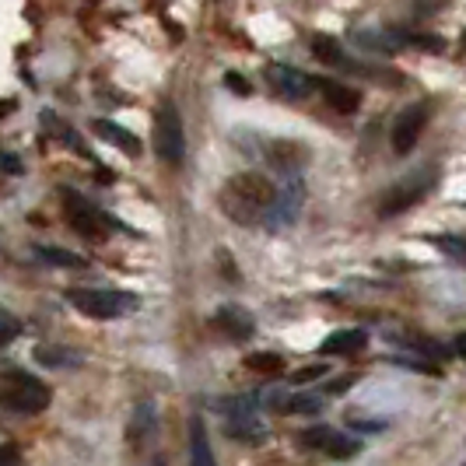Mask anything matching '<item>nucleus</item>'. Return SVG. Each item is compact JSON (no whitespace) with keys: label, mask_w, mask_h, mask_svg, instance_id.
Masks as SVG:
<instances>
[{"label":"nucleus","mask_w":466,"mask_h":466,"mask_svg":"<svg viewBox=\"0 0 466 466\" xmlns=\"http://www.w3.org/2000/svg\"><path fill=\"white\" fill-rule=\"evenodd\" d=\"M274 200H278V189L259 172H238L218 193V204H221V210L232 218L235 225H259V221H267Z\"/></svg>","instance_id":"1"},{"label":"nucleus","mask_w":466,"mask_h":466,"mask_svg":"<svg viewBox=\"0 0 466 466\" xmlns=\"http://www.w3.org/2000/svg\"><path fill=\"white\" fill-rule=\"evenodd\" d=\"M49 400L53 393L46 382L25 369H7L0 375V407H7L11 414H43Z\"/></svg>","instance_id":"2"},{"label":"nucleus","mask_w":466,"mask_h":466,"mask_svg":"<svg viewBox=\"0 0 466 466\" xmlns=\"http://www.w3.org/2000/svg\"><path fill=\"white\" fill-rule=\"evenodd\" d=\"M67 302L88 319H119L140 309V295L116 288H70Z\"/></svg>","instance_id":"3"},{"label":"nucleus","mask_w":466,"mask_h":466,"mask_svg":"<svg viewBox=\"0 0 466 466\" xmlns=\"http://www.w3.org/2000/svg\"><path fill=\"white\" fill-rule=\"evenodd\" d=\"M60 200H64V214H67V221L74 225V232H81L85 238H106L113 228L127 232V225H119L113 214L95 208L88 197H81L74 189H60Z\"/></svg>","instance_id":"4"},{"label":"nucleus","mask_w":466,"mask_h":466,"mask_svg":"<svg viewBox=\"0 0 466 466\" xmlns=\"http://www.w3.org/2000/svg\"><path fill=\"white\" fill-rule=\"evenodd\" d=\"M155 155L165 165H179L187 155V130H183V119L172 102H162V109L155 116Z\"/></svg>","instance_id":"5"},{"label":"nucleus","mask_w":466,"mask_h":466,"mask_svg":"<svg viewBox=\"0 0 466 466\" xmlns=\"http://www.w3.org/2000/svg\"><path fill=\"white\" fill-rule=\"evenodd\" d=\"M435 183H439V172H435L431 165H424V168H418L414 176L400 179L397 187H393L390 193H386V197H382V204H379V214H382V218H393V214H400V210L414 208L420 197H428V193L435 189Z\"/></svg>","instance_id":"6"},{"label":"nucleus","mask_w":466,"mask_h":466,"mask_svg":"<svg viewBox=\"0 0 466 466\" xmlns=\"http://www.w3.org/2000/svg\"><path fill=\"white\" fill-rule=\"evenodd\" d=\"M299 442H302L305 449L323 452V456H329V460H350V456L361 452V442H358V439H350V435L337 431V428H327V424H312V428H305L302 435H299Z\"/></svg>","instance_id":"7"},{"label":"nucleus","mask_w":466,"mask_h":466,"mask_svg":"<svg viewBox=\"0 0 466 466\" xmlns=\"http://www.w3.org/2000/svg\"><path fill=\"white\" fill-rule=\"evenodd\" d=\"M263 77L270 81V88L280 98H309V95L316 92V85H319L312 74H305L299 67H288V64H270V67L263 70Z\"/></svg>","instance_id":"8"},{"label":"nucleus","mask_w":466,"mask_h":466,"mask_svg":"<svg viewBox=\"0 0 466 466\" xmlns=\"http://www.w3.org/2000/svg\"><path fill=\"white\" fill-rule=\"evenodd\" d=\"M424 123H428V106H424V102L400 109V116L393 119V130H390V140H393V151H397V155H410V151H414Z\"/></svg>","instance_id":"9"},{"label":"nucleus","mask_w":466,"mask_h":466,"mask_svg":"<svg viewBox=\"0 0 466 466\" xmlns=\"http://www.w3.org/2000/svg\"><path fill=\"white\" fill-rule=\"evenodd\" d=\"M214 327L225 329L228 337L235 340H246V337H253V329H257V319L242 309V305H221L218 312H214Z\"/></svg>","instance_id":"10"},{"label":"nucleus","mask_w":466,"mask_h":466,"mask_svg":"<svg viewBox=\"0 0 466 466\" xmlns=\"http://www.w3.org/2000/svg\"><path fill=\"white\" fill-rule=\"evenodd\" d=\"M263 158L274 165L278 172H295L299 162L309 158V151H305L302 144H295V140H270L267 151H263Z\"/></svg>","instance_id":"11"},{"label":"nucleus","mask_w":466,"mask_h":466,"mask_svg":"<svg viewBox=\"0 0 466 466\" xmlns=\"http://www.w3.org/2000/svg\"><path fill=\"white\" fill-rule=\"evenodd\" d=\"M365 344H369V333H365V329H337V333H329L327 340L319 344V354H327V358H344V354L361 350Z\"/></svg>","instance_id":"12"},{"label":"nucleus","mask_w":466,"mask_h":466,"mask_svg":"<svg viewBox=\"0 0 466 466\" xmlns=\"http://www.w3.org/2000/svg\"><path fill=\"white\" fill-rule=\"evenodd\" d=\"M92 130L98 134L102 140H109L113 147H119L123 155H140V140L137 134H130L127 127H119V123H113V119H95Z\"/></svg>","instance_id":"13"},{"label":"nucleus","mask_w":466,"mask_h":466,"mask_svg":"<svg viewBox=\"0 0 466 466\" xmlns=\"http://www.w3.org/2000/svg\"><path fill=\"white\" fill-rule=\"evenodd\" d=\"M189 466H218L214 463V445H210L208 424L200 418L189 424Z\"/></svg>","instance_id":"14"},{"label":"nucleus","mask_w":466,"mask_h":466,"mask_svg":"<svg viewBox=\"0 0 466 466\" xmlns=\"http://www.w3.org/2000/svg\"><path fill=\"white\" fill-rule=\"evenodd\" d=\"M319 92L327 98V106H333L337 113L350 116L358 106H361V95L354 92L350 85H340V81H319Z\"/></svg>","instance_id":"15"},{"label":"nucleus","mask_w":466,"mask_h":466,"mask_svg":"<svg viewBox=\"0 0 466 466\" xmlns=\"http://www.w3.org/2000/svg\"><path fill=\"white\" fill-rule=\"evenodd\" d=\"M312 53H316V60H323V64H329V67H340V70L358 67V64L344 60L348 53L340 49V43H337V39H329V35H316V39H312Z\"/></svg>","instance_id":"16"},{"label":"nucleus","mask_w":466,"mask_h":466,"mask_svg":"<svg viewBox=\"0 0 466 466\" xmlns=\"http://www.w3.org/2000/svg\"><path fill=\"white\" fill-rule=\"evenodd\" d=\"M32 358H35L39 365H49V369H70V365L81 361V354H74V350H67V348H53V344L35 348L32 350Z\"/></svg>","instance_id":"17"},{"label":"nucleus","mask_w":466,"mask_h":466,"mask_svg":"<svg viewBox=\"0 0 466 466\" xmlns=\"http://www.w3.org/2000/svg\"><path fill=\"white\" fill-rule=\"evenodd\" d=\"M35 257L49 263V267H85V259L70 249H60V246H35Z\"/></svg>","instance_id":"18"},{"label":"nucleus","mask_w":466,"mask_h":466,"mask_svg":"<svg viewBox=\"0 0 466 466\" xmlns=\"http://www.w3.org/2000/svg\"><path fill=\"white\" fill-rule=\"evenodd\" d=\"M151 428H155V410H151V403H140L137 410H134V418H130V439L134 442L147 439Z\"/></svg>","instance_id":"19"},{"label":"nucleus","mask_w":466,"mask_h":466,"mask_svg":"<svg viewBox=\"0 0 466 466\" xmlns=\"http://www.w3.org/2000/svg\"><path fill=\"white\" fill-rule=\"evenodd\" d=\"M18 337H22V319H18L11 309L0 305V348H7V344L18 340Z\"/></svg>","instance_id":"20"},{"label":"nucleus","mask_w":466,"mask_h":466,"mask_svg":"<svg viewBox=\"0 0 466 466\" xmlns=\"http://www.w3.org/2000/svg\"><path fill=\"white\" fill-rule=\"evenodd\" d=\"M246 365H249L253 372H280L284 358L274 354V350H257V354H249V358H246Z\"/></svg>","instance_id":"21"},{"label":"nucleus","mask_w":466,"mask_h":466,"mask_svg":"<svg viewBox=\"0 0 466 466\" xmlns=\"http://www.w3.org/2000/svg\"><path fill=\"white\" fill-rule=\"evenodd\" d=\"M435 246L445 249L449 257H466V238H456V235H439Z\"/></svg>","instance_id":"22"},{"label":"nucleus","mask_w":466,"mask_h":466,"mask_svg":"<svg viewBox=\"0 0 466 466\" xmlns=\"http://www.w3.org/2000/svg\"><path fill=\"white\" fill-rule=\"evenodd\" d=\"M329 369L327 365H309V369H299V372H291V382L299 386V382H312V379H323Z\"/></svg>","instance_id":"23"},{"label":"nucleus","mask_w":466,"mask_h":466,"mask_svg":"<svg viewBox=\"0 0 466 466\" xmlns=\"http://www.w3.org/2000/svg\"><path fill=\"white\" fill-rule=\"evenodd\" d=\"M225 85H228V92H235V95H249V92H253V85H249L242 74H235V70H228V74H225Z\"/></svg>","instance_id":"24"},{"label":"nucleus","mask_w":466,"mask_h":466,"mask_svg":"<svg viewBox=\"0 0 466 466\" xmlns=\"http://www.w3.org/2000/svg\"><path fill=\"white\" fill-rule=\"evenodd\" d=\"M0 466H25L22 456H18V449H11V445H0Z\"/></svg>","instance_id":"25"},{"label":"nucleus","mask_w":466,"mask_h":466,"mask_svg":"<svg viewBox=\"0 0 466 466\" xmlns=\"http://www.w3.org/2000/svg\"><path fill=\"white\" fill-rule=\"evenodd\" d=\"M348 424L350 428H365V431H382V428H386V420H358L354 414L348 418Z\"/></svg>","instance_id":"26"},{"label":"nucleus","mask_w":466,"mask_h":466,"mask_svg":"<svg viewBox=\"0 0 466 466\" xmlns=\"http://www.w3.org/2000/svg\"><path fill=\"white\" fill-rule=\"evenodd\" d=\"M0 165H4V172H11V176H18V172H22V162H18L15 155H0Z\"/></svg>","instance_id":"27"},{"label":"nucleus","mask_w":466,"mask_h":466,"mask_svg":"<svg viewBox=\"0 0 466 466\" xmlns=\"http://www.w3.org/2000/svg\"><path fill=\"white\" fill-rule=\"evenodd\" d=\"M452 348H456V354H460V358H466V329H463V333H456Z\"/></svg>","instance_id":"28"},{"label":"nucleus","mask_w":466,"mask_h":466,"mask_svg":"<svg viewBox=\"0 0 466 466\" xmlns=\"http://www.w3.org/2000/svg\"><path fill=\"white\" fill-rule=\"evenodd\" d=\"M350 382H354V379H340V382H329L327 390H329V393H340V390H344V386H350Z\"/></svg>","instance_id":"29"},{"label":"nucleus","mask_w":466,"mask_h":466,"mask_svg":"<svg viewBox=\"0 0 466 466\" xmlns=\"http://www.w3.org/2000/svg\"><path fill=\"white\" fill-rule=\"evenodd\" d=\"M151 466H165V460H155V463H151Z\"/></svg>","instance_id":"30"},{"label":"nucleus","mask_w":466,"mask_h":466,"mask_svg":"<svg viewBox=\"0 0 466 466\" xmlns=\"http://www.w3.org/2000/svg\"><path fill=\"white\" fill-rule=\"evenodd\" d=\"M463 46H466V32H463Z\"/></svg>","instance_id":"31"},{"label":"nucleus","mask_w":466,"mask_h":466,"mask_svg":"<svg viewBox=\"0 0 466 466\" xmlns=\"http://www.w3.org/2000/svg\"><path fill=\"white\" fill-rule=\"evenodd\" d=\"M463 466H466V463H463Z\"/></svg>","instance_id":"32"}]
</instances>
